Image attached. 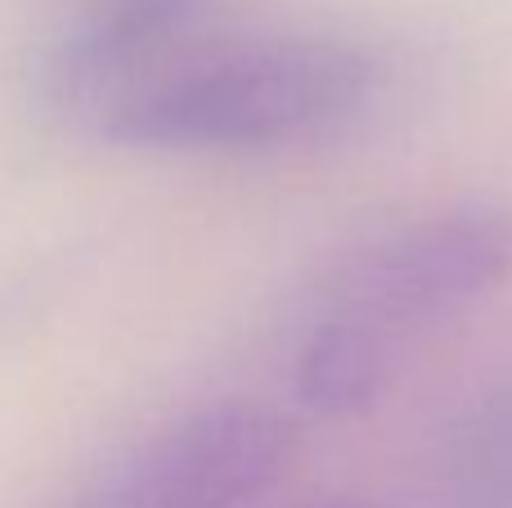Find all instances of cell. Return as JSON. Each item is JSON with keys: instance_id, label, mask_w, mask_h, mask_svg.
Segmentation results:
<instances>
[{"instance_id": "obj_1", "label": "cell", "mask_w": 512, "mask_h": 508, "mask_svg": "<svg viewBox=\"0 0 512 508\" xmlns=\"http://www.w3.org/2000/svg\"><path fill=\"white\" fill-rule=\"evenodd\" d=\"M512 279V203L463 198L360 239L319 279L292 347V401L319 423L369 414L405 360Z\"/></svg>"}, {"instance_id": "obj_2", "label": "cell", "mask_w": 512, "mask_h": 508, "mask_svg": "<svg viewBox=\"0 0 512 508\" xmlns=\"http://www.w3.org/2000/svg\"><path fill=\"white\" fill-rule=\"evenodd\" d=\"M378 86V59L346 36H203L108 104L90 131L144 153H265L342 131Z\"/></svg>"}, {"instance_id": "obj_3", "label": "cell", "mask_w": 512, "mask_h": 508, "mask_svg": "<svg viewBox=\"0 0 512 508\" xmlns=\"http://www.w3.org/2000/svg\"><path fill=\"white\" fill-rule=\"evenodd\" d=\"M297 459L301 428L288 410L216 401L122 450L77 508H248Z\"/></svg>"}, {"instance_id": "obj_4", "label": "cell", "mask_w": 512, "mask_h": 508, "mask_svg": "<svg viewBox=\"0 0 512 508\" xmlns=\"http://www.w3.org/2000/svg\"><path fill=\"white\" fill-rule=\"evenodd\" d=\"M225 0H86L41 59V95L59 117L95 126L108 104L198 45Z\"/></svg>"}, {"instance_id": "obj_5", "label": "cell", "mask_w": 512, "mask_h": 508, "mask_svg": "<svg viewBox=\"0 0 512 508\" xmlns=\"http://www.w3.org/2000/svg\"><path fill=\"white\" fill-rule=\"evenodd\" d=\"M427 477L436 508H512V374L445 419Z\"/></svg>"}, {"instance_id": "obj_6", "label": "cell", "mask_w": 512, "mask_h": 508, "mask_svg": "<svg viewBox=\"0 0 512 508\" xmlns=\"http://www.w3.org/2000/svg\"><path fill=\"white\" fill-rule=\"evenodd\" d=\"M310 508H378V504H364V500H319Z\"/></svg>"}]
</instances>
